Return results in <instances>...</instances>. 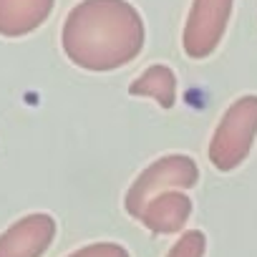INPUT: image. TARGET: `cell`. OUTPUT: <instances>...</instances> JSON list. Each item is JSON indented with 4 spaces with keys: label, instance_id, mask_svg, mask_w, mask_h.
I'll return each mask as SVG.
<instances>
[{
    "label": "cell",
    "instance_id": "obj_1",
    "mask_svg": "<svg viewBox=\"0 0 257 257\" xmlns=\"http://www.w3.org/2000/svg\"><path fill=\"white\" fill-rule=\"evenodd\" d=\"M144 18L128 0H81L61 28L66 58L91 73L128 66L144 51Z\"/></svg>",
    "mask_w": 257,
    "mask_h": 257
},
{
    "label": "cell",
    "instance_id": "obj_2",
    "mask_svg": "<svg viewBox=\"0 0 257 257\" xmlns=\"http://www.w3.org/2000/svg\"><path fill=\"white\" fill-rule=\"evenodd\" d=\"M257 139V96H239L227 106L209 139V162L217 172H234L247 162Z\"/></svg>",
    "mask_w": 257,
    "mask_h": 257
},
{
    "label": "cell",
    "instance_id": "obj_3",
    "mask_svg": "<svg viewBox=\"0 0 257 257\" xmlns=\"http://www.w3.org/2000/svg\"><path fill=\"white\" fill-rule=\"evenodd\" d=\"M199 184V167L189 154H167L154 159L132 182L123 197V209L139 222L144 207L164 192H187Z\"/></svg>",
    "mask_w": 257,
    "mask_h": 257
},
{
    "label": "cell",
    "instance_id": "obj_4",
    "mask_svg": "<svg viewBox=\"0 0 257 257\" xmlns=\"http://www.w3.org/2000/svg\"><path fill=\"white\" fill-rule=\"evenodd\" d=\"M234 0H192V8L182 31V48L187 58L204 61L209 58L229 26Z\"/></svg>",
    "mask_w": 257,
    "mask_h": 257
},
{
    "label": "cell",
    "instance_id": "obj_5",
    "mask_svg": "<svg viewBox=\"0 0 257 257\" xmlns=\"http://www.w3.org/2000/svg\"><path fill=\"white\" fill-rule=\"evenodd\" d=\"M58 224L48 212H31L16 219L0 234V257H43L53 239Z\"/></svg>",
    "mask_w": 257,
    "mask_h": 257
},
{
    "label": "cell",
    "instance_id": "obj_6",
    "mask_svg": "<svg viewBox=\"0 0 257 257\" xmlns=\"http://www.w3.org/2000/svg\"><path fill=\"white\" fill-rule=\"evenodd\" d=\"M192 212L194 202L187 192H164L144 207L139 222L154 234H177L187 227Z\"/></svg>",
    "mask_w": 257,
    "mask_h": 257
},
{
    "label": "cell",
    "instance_id": "obj_7",
    "mask_svg": "<svg viewBox=\"0 0 257 257\" xmlns=\"http://www.w3.org/2000/svg\"><path fill=\"white\" fill-rule=\"evenodd\" d=\"M53 6L56 0H0V36H31L51 18Z\"/></svg>",
    "mask_w": 257,
    "mask_h": 257
},
{
    "label": "cell",
    "instance_id": "obj_8",
    "mask_svg": "<svg viewBox=\"0 0 257 257\" xmlns=\"http://www.w3.org/2000/svg\"><path fill=\"white\" fill-rule=\"evenodd\" d=\"M128 93L139 98H152L162 108H172L177 103V73L167 63H154L128 83Z\"/></svg>",
    "mask_w": 257,
    "mask_h": 257
},
{
    "label": "cell",
    "instance_id": "obj_9",
    "mask_svg": "<svg viewBox=\"0 0 257 257\" xmlns=\"http://www.w3.org/2000/svg\"><path fill=\"white\" fill-rule=\"evenodd\" d=\"M207 254V234L202 229H187L172 244L167 257H204Z\"/></svg>",
    "mask_w": 257,
    "mask_h": 257
},
{
    "label": "cell",
    "instance_id": "obj_10",
    "mask_svg": "<svg viewBox=\"0 0 257 257\" xmlns=\"http://www.w3.org/2000/svg\"><path fill=\"white\" fill-rule=\"evenodd\" d=\"M66 257H132V252L118 242H91V244L73 249Z\"/></svg>",
    "mask_w": 257,
    "mask_h": 257
}]
</instances>
